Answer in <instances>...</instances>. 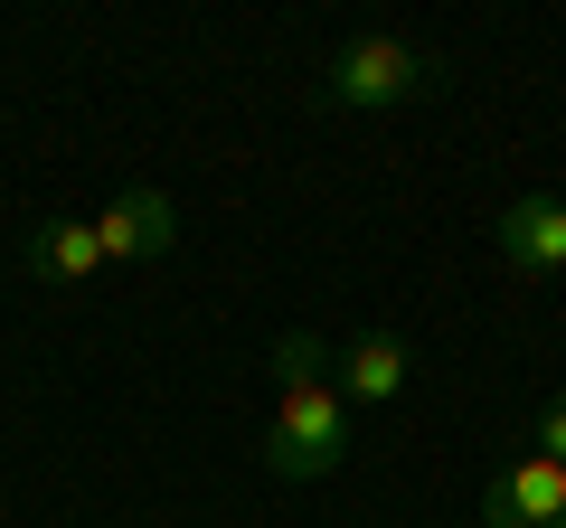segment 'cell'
<instances>
[{
  "label": "cell",
  "mask_w": 566,
  "mask_h": 528,
  "mask_svg": "<svg viewBox=\"0 0 566 528\" xmlns=\"http://www.w3.org/2000/svg\"><path fill=\"white\" fill-rule=\"evenodd\" d=\"M491 245H501V264H520V274H566V199H510L501 226H491Z\"/></svg>",
  "instance_id": "obj_5"
},
{
  "label": "cell",
  "mask_w": 566,
  "mask_h": 528,
  "mask_svg": "<svg viewBox=\"0 0 566 528\" xmlns=\"http://www.w3.org/2000/svg\"><path fill=\"white\" fill-rule=\"evenodd\" d=\"M482 519H491V528H566V463L528 453V463L491 472V490H482Z\"/></svg>",
  "instance_id": "obj_3"
},
{
  "label": "cell",
  "mask_w": 566,
  "mask_h": 528,
  "mask_svg": "<svg viewBox=\"0 0 566 528\" xmlns=\"http://www.w3.org/2000/svg\"><path fill=\"white\" fill-rule=\"evenodd\" d=\"M349 453V397L331 378H283V406L264 425V472L274 482H322Z\"/></svg>",
  "instance_id": "obj_2"
},
{
  "label": "cell",
  "mask_w": 566,
  "mask_h": 528,
  "mask_svg": "<svg viewBox=\"0 0 566 528\" xmlns=\"http://www.w3.org/2000/svg\"><path fill=\"white\" fill-rule=\"evenodd\" d=\"M95 226V245H104V264H151V255H170V236H180V208L161 199V189H123L104 218H85Z\"/></svg>",
  "instance_id": "obj_4"
},
{
  "label": "cell",
  "mask_w": 566,
  "mask_h": 528,
  "mask_svg": "<svg viewBox=\"0 0 566 528\" xmlns=\"http://www.w3.org/2000/svg\"><path fill=\"white\" fill-rule=\"evenodd\" d=\"M538 453H547V463H566V387L538 406Z\"/></svg>",
  "instance_id": "obj_9"
},
{
  "label": "cell",
  "mask_w": 566,
  "mask_h": 528,
  "mask_svg": "<svg viewBox=\"0 0 566 528\" xmlns=\"http://www.w3.org/2000/svg\"><path fill=\"white\" fill-rule=\"evenodd\" d=\"M29 274H39V284H95V274H104V245H95V226H85V218L39 226V236H29Z\"/></svg>",
  "instance_id": "obj_7"
},
{
  "label": "cell",
  "mask_w": 566,
  "mask_h": 528,
  "mask_svg": "<svg viewBox=\"0 0 566 528\" xmlns=\"http://www.w3.org/2000/svg\"><path fill=\"white\" fill-rule=\"evenodd\" d=\"M434 85H444V47H416V39H349L322 66L331 114H387V104H416Z\"/></svg>",
  "instance_id": "obj_1"
},
{
  "label": "cell",
  "mask_w": 566,
  "mask_h": 528,
  "mask_svg": "<svg viewBox=\"0 0 566 528\" xmlns=\"http://www.w3.org/2000/svg\"><path fill=\"white\" fill-rule=\"evenodd\" d=\"M406 378H416V349L397 340V330H359V340L340 349V397L349 406H387V397H406Z\"/></svg>",
  "instance_id": "obj_6"
},
{
  "label": "cell",
  "mask_w": 566,
  "mask_h": 528,
  "mask_svg": "<svg viewBox=\"0 0 566 528\" xmlns=\"http://www.w3.org/2000/svg\"><path fill=\"white\" fill-rule=\"evenodd\" d=\"M322 340H312V330H283V340H274V378H322Z\"/></svg>",
  "instance_id": "obj_8"
}]
</instances>
